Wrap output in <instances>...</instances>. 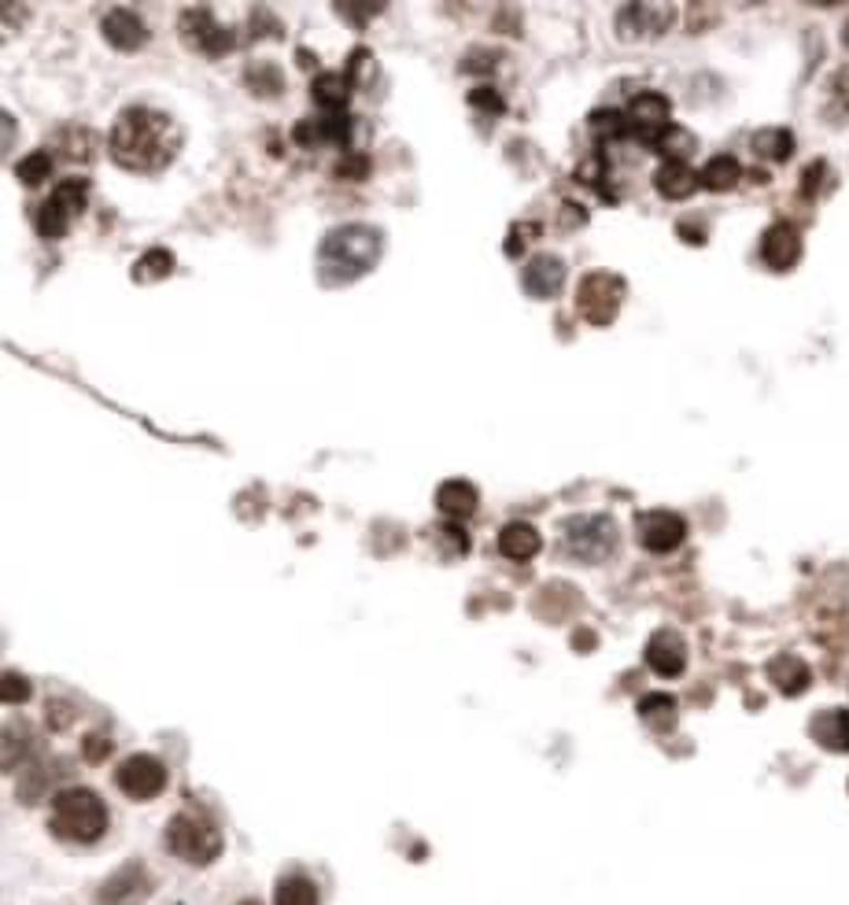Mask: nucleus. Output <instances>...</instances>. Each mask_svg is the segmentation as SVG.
I'll return each mask as SVG.
<instances>
[{"label":"nucleus","mask_w":849,"mask_h":905,"mask_svg":"<svg viewBox=\"0 0 849 905\" xmlns=\"http://www.w3.org/2000/svg\"><path fill=\"white\" fill-rule=\"evenodd\" d=\"M107 148H112L118 167L152 174V171H163L178 156L182 126L174 123L167 112H159V107L134 104L126 107V112H118L112 137H107Z\"/></svg>","instance_id":"f257e3e1"},{"label":"nucleus","mask_w":849,"mask_h":905,"mask_svg":"<svg viewBox=\"0 0 849 905\" xmlns=\"http://www.w3.org/2000/svg\"><path fill=\"white\" fill-rule=\"evenodd\" d=\"M381 251H384V237L377 226H366V223L337 226L333 234L322 240V248H318L322 278L329 281L359 278V274H366L373 263L381 259Z\"/></svg>","instance_id":"f03ea898"},{"label":"nucleus","mask_w":849,"mask_h":905,"mask_svg":"<svg viewBox=\"0 0 849 905\" xmlns=\"http://www.w3.org/2000/svg\"><path fill=\"white\" fill-rule=\"evenodd\" d=\"M52 832L68 843H96L107 832V805L90 788H68L52 799Z\"/></svg>","instance_id":"7ed1b4c3"},{"label":"nucleus","mask_w":849,"mask_h":905,"mask_svg":"<svg viewBox=\"0 0 849 905\" xmlns=\"http://www.w3.org/2000/svg\"><path fill=\"white\" fill-rule=\"evenodd\" d=\"M167 850L174 857L189 861V865H211L222 854V832L215 821H207L200 813H178L167 824Z\"/></svg>","instance_id":"20e7f679"},{"label":"nucleus","mask_w":849,"mask_h":905,"mask_svg":"<svg viewBox=\"0 0 849 905\" xmlns=\"http://www.w3.org/2000/svg\"><path fill=\"white\" fill-rule=\"evenodd\" d=\"M617 536H621V533H617L613 517L577 514V517H569V522L561 525V551L572 555L577 562H588V566H594V562H605L613 555Z\"/></svg>","instance_id":"39448f33"},{"label":"nucleus","mask_w":849,"mask_h":905,"mask_svg":"<svg viewBox=\"0 0 849 905\" xmlns=\"http://www.w3.org/2000/svg\"><path fill=\"white\" fill-rule=\"evenodd\" d=\"M621 304H624V281L617 278V274L594 270L580 281L577 307L591 326H610L617 311H621Z\"/></svg>","instance_id":"423d86ee"},{"label":"nucleus","mask_w":849,"mask_h":905,"mask_svg":"<svg viewBox=\"0 0 849 905\" xmlns=\"http://www.w3.org/2000/svg\"><path fill=\"white\" fill-rule=\"evenodd\" d=\"M669 115H672L669 96H661L654 90L635 93L632 101H628V112H624V119H628V137H635L639 145H646L650 152H654L661 134H665V130L672 126Z\"/></svg>","instance_id":"0eeeda50"},{"label":"nucleus","mask_w":849,"mask_h":905,"mask_svg":"<svg viewBox=\"0 0 849 905\" xmlns=\"http://www.w3.org/2000/svg\"><path fill=\"white\" fill-rule=\"evenodd\" d=\"M115 783H118V791H123L126 799L148 802V799H156L163 788H167V769H163V761L152 758V754H130L123 765H118Z\"/></svg>","instance_id":"6e6552de"},{"label":"nucleus","mask_w":849,"mask_h":905,"mask_svg":"<svg viewBox=\"0 0 849 905\" xmlns=\"http://www.w3.org/2000/svg\"><path fill=\"white\" fill-rule=\"evenodd\" d=\"M178 30L193 49L207 52V56H222V52L237 45L234 30H226L222 23H218L211 8H185L178 19Z\"/></svg>","instance_id":"1a4fd4ad"},{"label":"nucleus","mask_w":849,"mask_h":905,"mask_svg":"<svg viewBox=\"0 0 849 905\" xmlns=\"http://www.w3.org/2000/svg\"><path fill=\"white\" fill-rule=\"evenodd\" d=\"M676 19V8L672 4H628L617 12V30L628 41L639 38H661Z\"/></svg>","instance_id":"9d476101"},{"label":"nucleus","mask_w":849,"mask_h":905,"mask_svg":"<svg viewBox=\"0 0 849 905\" xmlns=\"http://www.w3.org/2000/svg\"><path fill=\"white\" fill-rule=\"evenodd\" d=\"M683 536H687V522L672 511H650L639 517V544H643L646 551H654V555L676 551L683 544Z\"/></svg>","instance_id":"9b49d317"},{"label":"nucleus","mask_w":849,"mask_h":905,"mask_svg":"<svg viewBox=\"0 0 849 905\" xmlns=\"http://www.w3.org/2000/svg\"><path fill=\"white\" fill-rule=\"evenodd\" d=\"M296 145L303 148H322V145H348L351 137V119L344 112H322L311 115L296 126Z\"/></svg>","instance_id":"f8f14e48"},{"label":"nucleus","mask_w":849,"mask_h":905,"mask_svg":"<svg viewBox=\"0 0 849 905\" xmlns=\"http://www.w3.org/2000/svg\"><path fill=\"white\" fill-rule=\"evenodd\" d=\"M148 872L141 861H134V865H126V868H118L112 880L104 883L101 891H96V902L101 905H137V902H145L148 898Z\"/></svg>","instance_id":"ddd939ff"},{"label":"nucleus","mask_w":849,"mask_h":905,"mask_svg":"<svg viewBox=\"0 0 849 905\" xmlns=\"http://www.w3.org/2000/svg\"><path fill=\"white\" fill-rule=\"evenodd\" d=\"M521 281L539 300H550V296H558L561 285H566V259L555 256V251H539V256L528 259Z\"/></svg>","instance_id":"4468645a"},{"label":"nucleus","mask_w":849,"mask_h":905,"mask_svg":"<svg viewBox=\"0 0 849 905\" xmlns=\"http://www.w3.org/2000/svg\"><path fill=\"white\" fill-rule=\"evenodd\" d=\"M101 34L112 41L115 49L134 52L148 41V27L134 8H112V12H104L101 19Z\"/></svg>","instance_id":"2eb2a0df"},{"label":"nucleus","mask_w":849,"mask_h":905,"mask_svg":"<svg viewBox=\"0 0 849 905\" xmlns=\"http://www.w3.org/2000/svg\"><path fill=\"white\" fill-rule=\"evenodd\" d=\"M646 666L658 672V677H680L687 669V644H683L680 633L672 628H661V633L646 644Z\"/></svg>","instance_id":"dca6fc26"},{"label":"nucleus","mask_w":849,"mask_h":905,"mask_svg":"<svg viewBox=\"0 0 849 905\" xmlns=\"http://www.w3.org/2000/svg\"><path fill=\"white\" fill-rule=\"evenodd\" d=\"M760 259L772 270H790L801 259V234L790 223H776L760 240Z\"/></svg>","instance_id":"f3484780"},{"label":"nucleus","mask_w":849,"mask_h":905,"mask_svg":"<svg viewBox=\"0 0 849 905\" xmlns=\"http://www.w3.org/2000/svg\"><path fill=\"white\" fill-rule=\"evenodd\" d=\"M654 185L661 196H669V200H683V196H691L694 189H698L702 178L691 171L687 160H665L654 174Z\"/></svg>","instance_id":"a211bd4d"},{"label":"nucleus","mask_w":849,"mask_h":905,"mask_svg":"<svg viewBox=\"0 0 849 905\" xmlns=\"http://www.w3.org/2000/svg\"><path fill=\"white\" fill-rule=\"evenodd\" d=\"M539 547H543V536H539V528L536 525H528V522H510V525H503V533H499V551L510 562H528V558H536L539 555Z\"/></svg>","instance_id":"6ab92c4d"},{"label":"nucleus","mask_w":849,"mask_h":905,"mask_svg":"<svg viewBox=\"0 0 849 905\" xmlns=\"http://www.w3.org/2000/svg\"><path fill=\"white\" fill-rule=\"evenodd\" d=\"M812 739L824 750L849 754V710H824L812 717Z\"/></svg>","instance_id":"aec40b11"},{"label":"nucleus","mask_w":849,"mask_h":905,"mask_svg":"<svg viewBox=\"0 0 849 905\" xmlns=\"http://www.w3.org/2000/svg\"><path fill=\"white\" fill-rule=\"evenodd\" d=\"M436 503H439V511H444L447 517H469V514H477V506H480V492L473 489L469 481H444L439 484V492H436Z\"/></svg>","instance_id":"412c9836"},{"label":"nucleus","mask_w":849,"mask_h":905,"mask_svg":"<svg viewBox=\"0 0 849 905\" xmlns=\"http://www.w3.org/2000/svg\"><path fill=\"white\" fill-rule=\"evenodd\" d=\"M768 677L783 695H801L809 688V666L798 655H779L768 661Z\"/></svg>","instance_id":"4be33fe9"},{"label":"nucleus","mask_w":849,"mask_h":905,"mask_svg":"<svg viewBox=\"0 0 849 905\" xmlns=\"http://www.w3.org/2000/svg\"><path fill=\"white\" fill-rule=\"evenodd\" d=\"M702 185L705 189H713V193H727V189H735L738 178H743V163H738L735 156H713L710 163L702 167Z\"/></svg>","instance_id":"5701e85b"},{"label":"nucleus","mask_w":849,"mask_h":905,"mask_svg":"<svg viewBox=\"0 0 849 905\" xmlns=\"http://www.w3.org/2000/svg\"><path fill=\"white\" fill-rule=\"evenodd\" d=\"M71 218L74 215L68 212V207H63L56 196H49V200L34 212V226H38V234L45 237V240H60L63 234H68Z\"/></svg>","instance_id":"b1692460"},{"label":"nucleus","mask_w":849,"mask_h":905,"mask_svg":"<svg viewBox=\"0 0 849 905\" xmlns=\"http://www.w3.org/2000/svg\"><path fill=\"white\" fill-rule=\"evenodd\" d=\"M351 96V82L348 74H318L314 79V101L325 107V112H344Z\"/></svg>","instance_id":"393cba45"},{"label":"nucleus","mask_w":849,"mask_h":905,"mask_svg":"<svg viewBox=\"0 0 849 905\" xmlns=\"http://www.w3.org/2000/svg\"><path fill=\"white\" fill-rule=\"evenodd\" d=\"M754 152L757 156H765V160H790V152H794V137H790V130H779V126H768V130H757L754 134Z\"/></svg>","instance_id":"a878e982"},{"label":"nucleus","mask_w":849,"mask_h":905,"mask_svg":"<svg viewBox=\"0 0 849 905\" xmlns=\"http://www.w3.org/2000/svg\"><path fill=\"white\" fill-rule=\"evenodd\" d=\"M273 905H318V887L300 872L278 880V891H273Z\"/></svg>","instance_id":"bb28decb"},{"label":"nucleus","mask_w":849,"mask_h":905,"mask_svg":"<svg viewBox=\"0 0 849 905\" xmlns=\"http://www.w3.org/2000/svg\"><path fill=\"white\" fill-rule=\"evenodd\" d=\"M639 717L654 728H672V721H676V699L672 695H643L639 699Z\"/></svg>","instance_id":"cd10ccee"},{"label":"nucleus","mask_w":849,"mask_h":905,"mask_svg":"<svg viewBox=\"0 0 849 905\" xmlns=\"http://www.w3.org/2000/svg\"><path fill=\"white\" fill-rule=\"evenodd\" d=\"M15 174H19V182L23 185H38V182H45L49 174H52V152L45 148H34L30 156H23L15 163Z\"/></svg>","instance_id":"c85d7f7f"},{"label":"nucleus","mask_w":849,"mask_h":905,"mask_svg":"<svg viewBox=\"0 0 849 905\" xmlns=\"http://www.w3.org/2000/svg\"><path fill=\"white\" fill-rule=\"evenodd\" d=\"M52 196H56L71 215H82L85 204H90V178H63Z\"/></svg>","instance_id":"c756f323"},{"label":"nucleus","mask_w":849,"mask_h":905,"mask_svg":"<svg viewBox=\"0 0 849 905\" xmlns=\"http://www.w3.org/2000/svg\"><path fill=\"white\" fill-rule=\"evenodd\" d=\"M591 134L599 141H617V137H628V119L624 112H613V107H602V112L591 115Z\"/></svg>","instance_id":"7c9ffc66"},{"label":"nucleus","mask_w":849,"mask_h":905,"mask_svg":"<svg viewBox=\"0 0 849 905\" xmlns=\"http://www.w3.org/2000/svg\"><path fill=\"white\" fill-rule=\"evenodd\" d=\"M60 145H63V156L68 160H90L93 156V145H96V134L85 126H68L60 134Z\"/></svg>","instance_id":"2f4dec72"},{"label":"nucleus","mask_w":849,"mask_h":905,"mask_svg":"<svg viewBox=\"0 0 849 905\" xmlns=\"http://www.w3.org/2000/svg\"><path fill=\"white\" fill-rule=\"evenodd\" d=\"M827 107H831L835 115L849 119V68L835 71L831 82H827Z\"/></svg>","instance_id":"473e14b6"},{"label":"nucleus","mask_w":849,"mask_h":905,"mask_svg":"<svg viewBox=\"0 0 849 905\" xmlns=\"http://www.w3.org/2000/svg\"><path fill=\"white\" fill-rule=\"evenodd\" d=\"M170 267H174V256H170V251L156 248V251H148V256H141V263H137V278H163V274H170Z\"/></svg>","instance_id":"72a5a7b5"},{"label":"nucleus","mask_w":849,"mask_h":905,"mask_svg":"<svg viewBox=\"0 0 849 905\" xmlns=\"http://www.w3.org/2000/svg\"><path fill=\"white\" fill-rule=\"evenodd\" d=\"M366 74H373L370 49H355V52H351V60H348V82H351V90H362V85H366Z\"/></svg>","instance_id":"f704fd0d"},{"label":"nucleus","mask_w":849,"mask_h":905,"mask_svg":"<svg viewBox=\"0 0 849 905\" xmlns=\"http://www.w3.org/2000/svg\"><path fill=\"white\" fill-rule=\"evenodd\" d=\"M34 688H30V680L23 672H4V702H27Z\"/></svg>","instance_id":"c9c22d12"},{"label":"nucleus","mask_w":849,"mask_h":905,"mask_svg":"<svg viewBox=\"0 0 849 905\" xmlns=\"http://www.w3.org/2000/svg\"><path fill=\"white\" fill-rule=\"evenodd\" d=\"M366 167H370V160L359 156V152H351V156H344V160L337 163V174H340V178L355 182V178H362V174H366Z\"/></svg>","instance_id":"e433bc0d"},{"label":"nucleus","mask_w":849,"mask_h":905,"mask_svg":"<svg viewBox=\"0 0 849 905\" xmlns=\"http://www.w3.org/2000/svg\"><path fill=\"white\" fill-rule=\"evenodd\" d=\"M469 101L477 107H488V112H503V107H506V101L491 90V85H480L477 93H469Z\"/></svg>","instance_id":"4c0bfd02"},{"label":"nucleus","mask_w":849,"mask_h":905,"mask_svg":"<svg viewBox=\"0 0 849 905\" xmlns=\"http://www.w3.org/2000/svg\"><path fill=\"white\" fill-rule=\"evenodd\" d=\"M107 750H112V743L104 736H85V758L90 761H104Z\"/></svg>","instance_id":"58836bf2"},{"label":"nucleus","mask_w":849,"mask_h":905,"mask_svg":"<svg viewBox=\"0 0 849 905\" xmlns=\"http://www.w3.org/2000/svg\"><path fill=\"white\" fill-rule=\"evenodd\" d=\"M842 41H846V45H849V19H846V27H842Z\"/></svg>","instance_id":"ea45409f"},{"label":"nucleus","mask_w":849,"mask_h":905,"mask_svg":"<svg viewBox=\"0 0 849 905\" xmlns=\"http://www.w3.org/2000/svg\"><path fill=\"white\" fill-rule=\"evenodd\" d=\"M240 905H262V902H240Z\"/></svg>","instance_id":"a19ab883"}]
</instances>
